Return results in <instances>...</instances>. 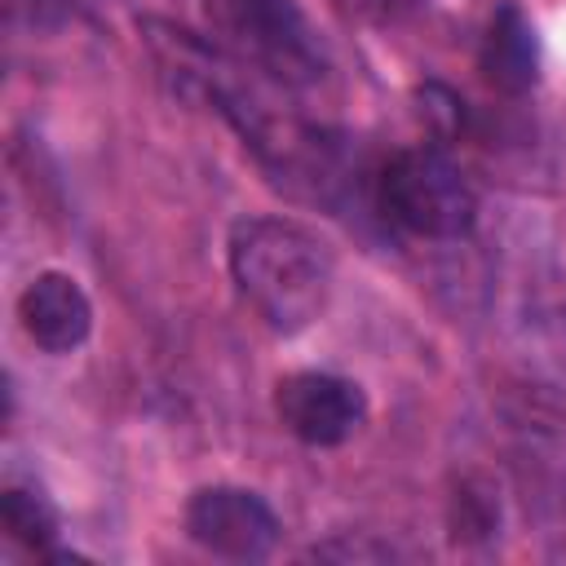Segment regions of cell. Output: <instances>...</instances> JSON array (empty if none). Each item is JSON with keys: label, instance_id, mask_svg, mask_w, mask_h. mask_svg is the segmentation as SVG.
<instances>
[{"label": "cell", "instance_id": "obj_6", "mask_svg": "<svg viewBox=\"0 0 566 566\" xmlns=\"http://www.w3.org/2000/svg\"><path fill=\"white\" fill-rule=\"evenodd\" d=\"M18 323L27 332V340L44 354H71L88 340L93 332V305L84 296V287L62 274V270H44L35 274L22 296H18Z\"/></svg>", "mask_w": 566, "mask_h": 566}, {"label": "cell", "instance_id": "obj_8", "mask_svg": "<svg viewBox=\"0 0 566 566\" xmlns=\"http://www.w3.org/2000/svg\"><path fill=\"white\" fill-rule=\"evenodd\" d=\"M0 517H4V531H9L18 544H27L31 553L66 557V553H57V513H53V504H49L40 491L9 486L4 500H0Z\"/></svg>", "mask_w": 566, "mask_h": 566}, {"label": "cell", "instance_id": "obj_7", "mask_svg": "<svg viewBox=\"0 0 566 566\" xmlns=\"http://www.w3.org/2000/svg\"><path fill=\"white\" fill-rule=\"evenodd\" d=\"M478 66H482L486 84L500 88V93H526L535 84V75H539V40H535L531 18L517 4H500L491 13Z\"/></svg>", "mask_w": 566, "mask_h": 566}, {"label": "cell", "instance_id": "obj_5", "mask_svg": "<svg viewBox=\"0 0 566 566\" xmlns=\"http://www.w3.org/2000/svg\"><path fill=\"white\" fill-rule=\"evenodd\" d=\"M274 411L305 447H340L367 420V398L354 380L332 371H292L274 389Z\"/></svg>", "mask_w": 566, "mask_h": 566}, {"label": "cell", "instance_id": "obj_1", "mask_svg": "<svg viewBox=\"0 0 566 566\" xmlns=\"http://www.w3.org/2000/svg\"><path fill=\"white\" fill-rule=\"evenodd\" d=\"M230 279L274 332L292 336L327 305L332 252L292 217H243L230 230Z\"/></svg>", "mask_w": 566, "mask_h": 566}, {"label": "cell", "instance_id": "obj_2", "mask_svg": "<svg viewBox=\"0 0 566 566\" xmlns=\"http://www.w3.org/2000/svg\"><path fill=\"white\" fill-rule=\"evenodd\" d=\"M212 31L230 53L279 88H310L327 71V53L296 0H203Z\"/></svg>", "mask_w": 566, "mask_h": 566}, {"label": "cell", "instance_id": "obj_4", "mask_svg": "<svg viewBox=\"0 0 566 566\" xmlns=\"http://www.w3.org/2000/svg\"><path fill=\"white\" fill-rule=\"evenodd\" d=\"M186 531L199 548L230 562H261L279 544L274 509L243 486H203L186 504Z\"/></svg>", "mask_w": 566, "mask_h": 566}, {"label": "cell", "instance_id": "obj_9", "mask_svg": "<svg viewBox=\"0 0 566 566\" xmlns=\"http://www.w3.org/2000/svg\"><path fill=\"white\" fill-rule=\"evenodd\" d=\"M420 102H424V106H420V115H429V119L438 124V133H442V137H447V133H455V124H460V102H455L442 84H424V88H420Z\"/></svg>", "mask_w": 566, "mask_h": 566}, {"label": "cell", "instance_id": "obj_3", "mask_svg": "<svg viewBox=\"0 0 566 566\" xmlns=\"http://www.w3.org/2000/svg\"><path fill=\"white\" fill-rule=\"evenodd\" d=\"M380 212L416 239H460L478 217V195L464 172L433 146L398 150L376 177Z\"/></svg>", "mask_w": 566, "mask_h": 566}]
</instances>
